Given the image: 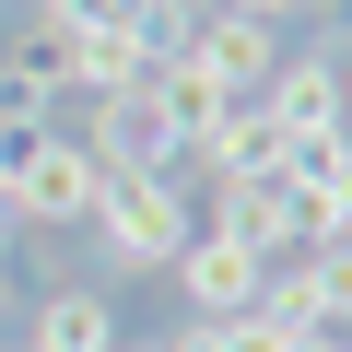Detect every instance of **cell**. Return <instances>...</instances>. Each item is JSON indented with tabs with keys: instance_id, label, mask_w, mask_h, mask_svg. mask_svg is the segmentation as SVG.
I'll return each instance as SVG.
<instances>
[{
	"instance_id": "cell-3",
	"label": "cell",
	"mask_w": 352,
	"mask_h": 352,
	"mask_svg": "<svg viewBox=\"0 0 352 352\" xmlns=\"http://www.w3.org/2000/svg\"><path fill=\"white\" fill-rule=\"evenodd\" d=\"M188 71H200L223 106H258V82L282 71V47H270V24H258V12H223V0H212L200 36H188Z\"/></svg>"
},
{
	"instance_id": "cell-18",
	"label": "cell",
	"mask_w": 352,
	"mask_h": 352,
	"mask_svg": "<svg viewBox=\"0 0 352 352\" xmlns=\"http://www.w3.org/2000/svg\"><path fill=\"white\" fill-rule=\"evenodd\" d=\"M118 352H164V340H118Z\"/></svg>"
},
{
	"instance_id": "cell-6",
	"label": "cell",
	"mask_w": 352,
	"mask_h": 352,
	"mask_svg": "<svg viewBox=\"0 0 352 352\" xmlns=\"http://www.w3.org/2000/svg\"><path fill=\"white\" fill-rule=\"evenodd\" d=\"M258 118L282 129V153H294V141H329V129H340V59L282 47V71L258 82Z\"/></svg>"
},
{
	"instance_id": "cell-11",
	"label": "cell",
	"mask_w": 352,
	"mask_h": 352,
	"mask_svg": "<svg viewBox=\"0 0 352 352\" xmlns=\"http://www.w3.org/2000/svg\"><path fill=\"white\" fill-rule=\"evenodd\" d=\"M59 118V71H47V47H12V59H0V129H47Z\"/></svg>"
},
{
	"instance_id": "cell-10",
	"label": "cell",
	"mask_w": 352,
	"mask_h": 352,
	"mask_svg": "<svg viewBox=\"0 0 352 352\" xmlns=\"http://www.w3.org/2000/svg\"><path fill=\"white\" fill-rule=\"evenodd\" d=\"M141 94L164 106V129H176V153H200V129L223 118V94H212V82H200L188 59H153V82H141Z\"/></svg>"
},
{
	"instance_id": "cell-9",
	"label": "cell",
	"mask_w": 352,
	"mask_h": 352,
	"mask_svg": "<svg viewBox=\"0 0 352 352\" xmlns=\"http://www.w3.org/2000/svg\"><path fill=\"white\" fill-rule=\"evenodd\" d=\"M24 352H118L106 294H47V305H36V329H24Z\"/></svg>"
},
{
	"instance_id": "cell-20",
	"label": "cell",
	"mask_w": 352,
	"mask_h": 352,
	"mask_svg": "<svg viewBox=\"0 0 352 352\" xmlns=\"http://www.w3.org/2000/svg\"><path fill=\"white\" fill-rule=\"evenodd\" d=\"M0 141H12V129H0Z\"/></svg>"
},
{
	"instance_id": "cell-1",
	"label": "cell",
	"mask_w": 352,
	"mask_h": 352,
	"mask_svg": "<svg viewBox=\"0 0 352 352\" xmlns=\"http://www.w3.org/2000/svg\"><path fill=\"white\" fill-rule=\"evenodd\" d=\"M94 235L118 270H176V247H188V200H176V176H106L94 188Z\"/></svg>"
},
{
	"instance_id": "cell-14",
	"label": "cell",
	"mask_w": 352,
	"mask_h": 352,
	"mask_svg": "<svg viewBox=\"0 0 352 352\" xmlns=\"http://www.w3.org/2000/svg\"><path fill=\"white\" fill-rule=\"evenodd\" d=\"M294 352H352V329H294Z\"/></svg>"
},
{
	"instance_id": "cell-19",
	"label": "cell",
	"mask_w": 352,
	"mask_h": 352,
	"mask_svg": "<svg viewBox=\"0 0 352 352\" xmlns=\"http://www.w3.org/2000/svg\"><path fill=\"white\" fill-rule=\"evenodd\" d=\"M0 352H24V340H0Z\"/></svg>"
},
{
	"instance_id": "cell-2",
	"label": "cell",
	"mask_w": 352,
	"mask_h": 352,
	"mask_svg": "<svg viewBox=\"0 0 352 352\" xmlns=\"http://www.w3.org/2000/svg\"><path fill=\"white\" fill-rule=\"evenodd\" d=\"M94 153L71 129H24L12 141V223H94Z\"/></svg>"
},
{
	"instance_id": "cell-5",
	"label": "cell",
	"mask_w": 352,
	"mask_h": 352,
	"mask_svg": "<svg viewBox=\"0 0 352 352\" xmlns=\"http://www.w3.org/2000/svg\"><path fill=\"white\" fill-rule=\"evenodd\" d=\"M164 282L188 294V317H247V305H258V282H270V258H247L235 235H212V223H200L188 247H176V270H164Z\"/></svg>"
},
{
	"instance_id": "cell-4",
	"label": "cell",
	"mask_w": 352,
	"mask_h": 352,
	"mask_svg": "<svg viewBox=\"0 0 352 352\" xmlns=\"http://www.w3.org/2000/svg\"><path fill=\"white\" fill-rule=\"evenodd\" d=\"M212 235H235L247 258H294V247H317V212L282 188V176H235L223 212H212Z\"/></svg>"
},
{
	"instance_id": "cell-17",
	"label": "cell",
	"mask_w": 352,
	"mask_h": 352,
	"mask_svg": "<svg viewBox=\"0 0 352 352\" xmlns=\"http://www.w3.org/2000/svg\"><path fill=\"white\" fill-rule=\"evenodd\" d=\"M0 317H12V270H0Z\"/></svg>"
},
{
	"instance_id": "cell-7",
	"label": "cell",
	"mask_w": 352,
	"mask_h": 352,
	"mask_svg": "<svg viewBox=\"0 0 352 352\" xmlns=\"http://www.w3.org/2000/svg\"><path fill=\"white\" fill-rule=\"evenodd\" d=\"M94 176H176V129H164V106L129 82V94H106V118H94Z\"/></svg>"
},
{
	"instance_id": "cell-13",
	"label": "cell",
	"mask_w": 352,
	"mask_h": 352,
	"mask_svg": "<svg viewBox=\"0 0 352 352\" xmlns=\"http://www.w3.org/2000/svg\"><path fill=\"white\" fill-rule=\"evenodd\" d=\"M129 0H47V36H82V24H118Z\"/></svg>"
},
{
	"instance_id": "cell-8",
	"label": "cell",
	"mask_w": 352,
	"mask_h": 352,
	"mask_svg": "<svg viewBox=\"0 0 352 352\" xmlns=\"http://www.w3.org/2000/svg\"><path fill=\"white\" fill-rule=\"evenodd\" d=\"M200 164L223 176V188H235V176H282V129H270L258 106H223V118L200 129Z\"/></svg>"
},
{
	"instance_id": "cell-15",
	"label": "cell",
	"mask_w": 352,
	"mask_h": 352,
	"mask_svg": "<svg viewBox=\"0 0 352 352\" xmlns=\"http://www.w3.org/2000/svg\"><path fill=\"white\" fill-rule=\"evenodd\" d=\"M223 12H258V24H282V12H305V0H223Z\"/></svg>"
},
{
	"instance_id": "cell-16",
	"label": "cell",
	"mask_w": 352,
	"mask_h": 352,
	"mask_svg": "<svg viewBox=\"0 0 352 352\" xmlns=\"http://www.w3.org/2000/svg\"><path fill=\"white\" fill-rule=\"evenodd\" d=\"M340 129H352V71H340Z\"/></svg>"
},
{
	"instance_id": "cell-12",
	"label": "cell",
	"mask_w": 352,
	"mask_h": 352,
	"mask_svg": "<svg viewBox=\"0 0 352 352\" xmlns=\"http://www.w3.org/2000/svg\"><path fill=\"white\" fill-rule=\"evenodd\" d=\"M129 36H141L153 59H188V36H200V0H129Z\"/></svg>"
}]
</instances>
